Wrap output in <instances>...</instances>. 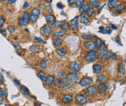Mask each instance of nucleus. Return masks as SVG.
Returning a JSON list of instances; mask_svg holds the SVG:
<instances>
[{
    "mask_svg": "<svg viewBox=\"0 0 126 106\" xmlns=\"http://www.w3.org/2000/svg\"><path fill=\"white\" fill-rule=\"evenodd\" d=\"M30 22V13L27 11L24 12L23 14L22 15L21 17H19L18 19V25L19 26H26Z\"/></svg>",
    "mask_w": 126,
    "mask_h": 106,
    "instance_id": "1",
    "label": "nucleus"
},
{
    "mask_svg": "<svg viewBox=\"0 0 126 106\" xmlns=\"http://www.w3.org/2000/svg\"><path fill=\"white\" fill-rule=\"evenodd\" d=\"M97 58H98V53L94 51V50L88 51L84 56V60L87 63L94 62L97 60Z\"/></svg>",
    "mask_w": 126,
    "mask_h": 106,
    "instance_id": "2",
    "label": "nucleus"
},
{
    "mask_svg": "<svg viewBox=\"0 0 126 106\" xmlns=\"http://www.w3.org/2000/svg\"><path fill=\"white\" fill-rule=\"evenodd\" d=\"M66 79L70 84H74L78 82L79 81V75L77 74V73L75 72H70L68 74H67L66 76Z\"/></svg>",
    "mask_w": 126,
    "mask_h": 106,
    "instance_id": "3",
    "label": "nucleus"
},
{
    "mask_svg": "<svg viewBox=\"0 0 126 106\" xmlns=\"http://www.w3.org/2000/svg\"><path fill=\"white\" fill-rule=\"evenodd\" d=\"M54 83L59 89H65L68 88L70 85V83L65 78H64V79H56L54 81Z\"/></svg>",
    "mask_w": 126,
    "mask_h": 106,
    "instance_id": "4",
    "label": "nucleus"
},
{
    "mask_svg": "<svg viewBox=\"0 0 126 106\" xmlns=\"http://www.w3.org/2000/svg\"><path fill=\"white\" fill-rule=\"evenodd\" d=\"M40 15V10L37 9V8H33V9L30 11V21L32 23H36Z\"/></svg>",
    "mask_w": 126,
    "mask_h": 106,
    "instance_id": "5",
    "label": "nucleus"
},
{
    "mask_svg": "<svg viewBox=\"0 0 126 106\" xmlns=\"http://www.w3.org/2000/svg\"><path fill=\"white\" fill-rule=\"evenodd\" d=\"M40 33L43 36L49 37L51 34L53 33V29L49 24H46L44 26H43L40 29Z\"/></svg>",
    "mask_w": 126,
    "mask_h": 106,
    "instance_id": "6",
    "label": "nucleus"
},
{
    "mask_svg": "<svg viewBox=\"0 0 126 106\" xmlns=\"http://www.w3.org/2000/svg\"><path fill=\"white\" fill-rule=\"evenodd\" d=\"M68 69L71 72L77 73L78 71L81 70V65L79 64V63L77 61H71L68 64Z\"/></svg>",
    "mask_w": 126,
    "mask_h": 106,
    "instance_id": "7",
    "label": "nucleus"
},
{
    "mask_svg": "<svg viewBox=\"0 0 126 106\" xmlns=\"http://www.w3.org/2000/svg\"><path fill=\"white\" fill-rule=\"evenodd\" d=\"M93 83V79L91 77H82L79 81V84L81 85V87L82 88H86L88 86L90 85Z\"/></svg>",
    "mask_w": 126,
    "mask_h": 106,
    "instance_id": "8",
    "label": "nucleus"
},
{
    "mask_svg": "<svg viewBox=\"0 0 126 106\" xmlns=\"http://www.w3.org/2000/svg\"><path fill=\"white\" fill-rule=\"evenodd\" d=\"M97 93V88L94 85H89L85 90V95L88 97H93Z\"/></svg>",
    "mask_w": 126,
    "mask_h": 106,
    "instance_id": "9",
    "label": "nucleus"
},
{
    "mask_svg": "<svg viewBox=\"0 0 126 106\" xmlns=\"http://www.w3.org/2000/svg\"><path fill=\"white\" fill-rule=\"evenodd\" d=\"M75 101L79 105H84L88 102V98H87L86 96L81 95V94H78V95H75Z\"/></svg>",
    "mask_w": 126,
    "mask_h": 106,
    "instance_id": "10",
    "label": "nucleus"
},
{
    "mask_svg": "<svg viewBox=\"0 0 126 106\" xmlns=\"http://www.w3.org/2000/svg\"><path fill=\"white\" fill-rule=\"evenodd\" d=\"M70 26H71V28L74 31H77L78 30V27H79V17L76 16L74 19H72L70 22Z\"/></svg>",
    "mask_w": 126,
    "mask_h": 106,
    "instance_id": "11",
    "label": "nucleus"
},
{
    "mask_svg": "<svg viewBox=\"0 0 126 106\" xmlns=\"http://www.w3.org/2000/svg\"><path fill=\"white\" fill-rule=\"evenodd\" d=\"M84 46H85L86 50H88V51H92V50H94L96 48L95 43L91 40H89L87 41L84 44Z\"/></svg>",
    "mask_w": 126,
    "mask_h": 106,
    "instance_id": "12",
    "label": "nucleus"
},
{
    "mask_svg": "<svg viewBox=\"0 0 126 106\" xmlns=\"http://www.w3.org/2000/svg\"><path fill=\"white\" fill-rule=\"evenodd\" d=\"M97 91L99 94H104L108 91V87L104 83H99L96 87Z\"/></svg>",
    "mask_w": 126,
    "mask_h": 106,
    "instance_id": "13",
    "label": "nucleus"
},
{
    "mask_svg": "<svg viewBox=\"0 0 126 106\" xmlns=\"http://www.w3.org/2000/svg\"><path fill=\"white\" fill-rule=\"evenodd\" d=\"M79 21L82 23V24L87 25L90 22V19H89V15L87 13H82L81 14L80 17H79Z\"/></svg>",
    "mask_w": 126,
    "mask_h": 106,
    "instance_id": "14",
    "label": "nucleus"
},
{
    "mask_svg": "<svg viewBox=\"0 0 126 106\" xmlns=\"http://www.w3.org/2000/svg\"><path fill=\"white\" fill-rule=\"evenodd\" d=\"M55 81V77L53 75H48L46 76L45 80H44V82H45V85L47 86V87H49L51 84H52Z\"/></svg>",
    "mask_w": 126,
    "mask_h": 106,
    "instance_id": "15",
    "label": "nucleus"
},
{
    "mask_svg": "<svg viewBox=\"0 0 126 106\" xmlns=\"http://www.w3.org/2000/svg\"><path fill=\"white\" fill-rule=\"evenodd\" d=\"M45 19H46V21L47 23V24H52L55 21H56V17H55V15H53V14H47L46 16H45Z\"/></svg>",
    "mask_w": 126,
    "mask_h": 106,
    "instance_id": "16",
    "label": "nucleus"
},
{
    "mask_svg": "<svg viewBox=\"0 0 126 106\" xmlns=\"http://www.w3.org/2000/svg\"><path fill=\"white\" fill-rule=\"evenodd\" d=\"M113 13H121V12H123L125 10V6L124 5H116L115 7H113L111 9Z\"/></svg>",
    "mask_w": 126,
    "mask_h": 106,
    "instance_id": "17",
    "label": "nucleus"
},
{
    "mask_svg": "<svg viewBox=\"0 0 126 106\" xmlns=\"http://www.w3.org/2000/svg\"><path fill=\"white\" fill-rule=\"evenodd\" d=\"M102 70H103V68H102V66L101 64H95L93 65V71L94 72V74H100L102 72Z\"/></svg>",
    "mask_w": 126,
    "mask_h": 106,
    "instance_id": "18",
    "label": "nucleus"
},
{
    "mask_svg": "<svg viewBox=\"0 0 126 106\" xmlns=\"http://www.w3.org/2000/svg\"><path fill=\"white\" fill-rule=\"evenodd\" d=\"M73 101V96L71 95H65L62 98V102L64 104H69L72 102Z\"/></svg>",
    "mask_w": 126,
    "mask_h": 106,
    "instance_id": "19",
    "label": "nucleus"
},
{
    "mask_svg": "<svg viewBox=\"0 0 126 106\" xmlns=\"http://www.w3.org/2000/svg\"><path fill=\"white\" fill-rule=\"evenodd\" d=\"M111 54H112V53L111 51H107V50H106L104 53L101 54L102 55V56H101V60L104 61H108L109 59H111Z\"/></svg>",
    "mask_w": 126,
    "mask_h": 106,
    "instance_id": "20",
    "label": "nucleus"
},
{
    "mask_svg": "<svg viewBox=\"0 0 126 106\" xmlns=\"http://www.w3.org/2000/svg\"><path fill=\"white\" fill-rule=\"evenodd\" d=\"M60 28L64 31H70L71 30V26H70V24L69 23L66 22V21H62Z\"/></svg>",
    "mask_w": 126,
    "mask_h": 106,
    "instance_id": "21",
    "label": "nucleus"
},
{
    "mask_svg": "<svg viewBox=\"0 0 126 106\" xmlns=\"http://www.w3.org/2000/svg\"><path fill=\"white\" fill-rule=\"evenodd\" d=\"M30 51L31 53H39L40 51L41 50V47L39 45H37V44H34V45H32L30 47Z\"/></svg>",
    "mask_w": 126,
    "mask_h": 106,
    "instance_id": "22",
    "label": "nucleus"
},
{
    "mask_svg": "<svg viewBox=\"0 0 126 106\" xmlns=\"http://www.w3.org/2000/svg\"><path fill=\"white\" fill-rule=\"evenodd\" d=\"M56 53H57L58 56H60L61 57H64L67 55V50L64 48L62 47H57L56 50Z\"/></svg>",
    "mask_w": 126,
    "mask_h": 106,
    "instance_id": "23",
    "label": "nucleus"
},
{
    "mask_svg": "<svg viewBox=\"0 0 126 106\" xmlns=\"http://www.w3.org/2000/svg\"><path fill=\"white\" fill-rule=\"evenodd\" d=\"M53 35H54V37L61 38V37H63L65 36L66 33H65V31L63 30L62 29H61V30H55L54 32H53Z\"/></svg>",
    "mask_w": 126,
    "mask_h": 106,
    "instance_id": "24",
    "label": "nucleus"
},
{
    "mask_svg": "<svg viewBox=\"0 0 126 106\" xmlns=\"http://www.w3.org/2000/svg\"><path fill=\"white\" fill-rule=\"evenodd\" d=\"M53 43L55 46H57V47H60V46L62 45V40L60 37H54L53 38Z\"/></svg>",
    "mask_w": 126,
    "mask_h": 106,
    "instance_id": "25",
    "label": "nucleus"
},
{
    "mask_svg": "<svg viewBox=\"0 0 126 106\" xmlns=\"http://www.w3.org/2000/svg\"><path fill=\"white\" fill-rule=\"evenodd\" d=\"M90 8V6L89 4H84V5H82L81 7H79V12L80 13L82 14V13H86L88 10Z\"/></svg>",
    "mask_w": 126,
    "mask_h": 106,
    "instance_id": "26",
    "label": "nucleus"
},
{
    "mask_svg": "<svg viewBox=\"0 0 126 106\" xmlns=\"http://www.w3.org/2000/svg\"><path fill=\"white\" fill-rule=\"evenodd\" d=\"M118 71H119V74H121V75H123L125 72V66L122 62H120L119 64V66H118Z\"/></svg>",
    "mask_w": 126,
    "mask_h": 106,
    "instance_id": "27",
    "label": "nucleus"
},
{
    "mask_svg": "<svg viewBox=\"0 0 126 106\" xmlns=\"http://www.w3.org/2000/svg\"><path fill=\"white\" fill-rule=\"evenodd\" d=\"M106 50H107V46H106V44H104V43H102V44L97 48V53L98 54H102L106 51Z\"/></svg>",
    "mask_w": 126,
    "mask_h": 106,
    "instance_id": "28",
    "label": "nucleus"
},
{
    "mask_svg": "<svg viewBox=\"0 0 126 106\" xmlns=\"http://www.w3.org/2000/svg\"><path fill=\"white\" fill-rule=\"evenodd\" d=\"M20 90H21V91L22 93V95H24L26 96H30V90L27 88L26 86H20Z\"/></svg>",
    "mask_w": 126,
    "mask_h": 106,
    "instance_id": "29",
    "label": "nucleus"
},
{
    "mask_svg": "<svg viewBox=\"0 0 126 106\" xmlns=\"http://www.w3.org/2000/svg\"><path fill=\"white\" fill-rule=\"evenodd\" d=\"M107 80H108L107 77L104 75V74H99L97 77V81L98 83H104Z\"/></svg>",
    "mask_w": 126,
    "mask_h": 106,
    "instance_id": "30",
    "label": "nucleus"
},
{
    "mask_svg": "<svg viewBox=\"0 0 126 106\" xmlns=\"http://www.w3.org/2000/svg\"><path fill=\"white\" fill-rule=\"evenodd\" d=\"M47 60H48L47 58H44L41 60L40 63H39V67L42 69H46L47 66Z\"/></svg>",
    "mask_w": 126,
    "mask_h": 106,
    "instance_id": "31",
    "label": "nucleus"
},
{
    "mask_svg": "<svg viewBox=\"0 0 126 106\" xmlns=\"http://www.w3.org/2000/svg\"><path fill=\"white\" fill-rule=\"evenodd\" d=\"M118 2H119V0H108V6L109 9H112L113 7H115Z\"/></svg>",
    "mask_w": 126,
    "mask_h": 106,
    "instance_id": "32",
    "label": "nucleus"
},
{
    "mask_svg": "<svg viewBox=\"0 0 126 106\" xmlns=\"http://www.w3.org/2000/svg\"><path fill=\"white\" fill-rule=\"evenodd\" d=\"M66 76H67L66 72L64 71V70H60V71H58V73L57 74V79H64V78L66 77Z\"/></svg>",
    "mask_w": 126,
    "mask_h": 106,
    "instance_id": "33",
    "label": "nucleus"
},
{
    "mask_svg": "<svg viewBox=\"0 0 126 106\" xmlns=\"http://www.w3.org/2000/svg\"><path fill=\"white\" fill-rule=\"evenodd\" d=\"M13 46H15V50H16V52H17L18 53H21V52L22 51V47L20 46V45H19V43H18L17 41H13Z\"/></svg>",
    "mask_w": 126,
    "mask_h": 106,
    "instance_id": "34",
    "label": "nucleus"
},
{
    "mask_svg": "<svg viewBox=\"0 0 126 106\" xmlns=\"http://www.w3.org/2000/svg\"><path fill=\"white\" fill-rule=\"evenodd\" d=\"M37 77H38L39 78H40V79L41 81H44L45 78H46V73H45L44 71H43V70H40V71H39V72L37 73Z\"/></svg>",
    "mask_w": 126,
    "mask_h": 106,
    "instance_id": "35",
    "label": "nucleus"
},
{
    "mask_svg": "<svg viewBox=\"0 0 126 106\" xmlns=\"http://www.w3.org/2000/svg\"><path fill=\"white\" fill-rule=\"evenodd\" d=\"M61 23H62V21H55L53 23H52V28L53 29H56V30H58L59 28L61 26Z\"/></svg>",
    "mask_w": 126,
    "mask_h": 106,
    "instance_id": "36",
    "label": "nucleus"
},
{
    "mask_svg": "<svg viewBox=\"0 0 126 106\" xmlns=\"http://www.w3.org/2000/svg\"><path fill=\"white\" fill-rule=\"evenodd\" d=\"M88 2H89V6L94 7V6H97L99 3V0H88Z\"/></svg>",
    "mask_w": 126,
    "mask_h": 106,
    "instance_id": "37",
    "label": "nucleus"
},
{
    "mask_svg": "<svg viewBox=\"0 0 126 106\" xmlns=\"http://www.w3.org/2000/svg\"><path fill=\"white\" fill-rule=\"evenodd\" d=\"M81 37L84 39V40H90L92 37H93V35L92 34H90V33H83L81 35Z\"/></svg>",
    "mask_w": 126,
    "mask_h": 106,
    "instance_id": "38",
    "label": "nucleus"
},
{
    "mask_svg": "<svg viewBox=\"0 0 126 106\" xmlns=\"http://www.w3.org/2000/svg\"><path fill=\"white\" fill-rule=\"evenodd\" d=\"M87 14H88L89 16H92L93 15H94V13H95V9H94V7H91V8H89V9L88 10V12L86 13Z\"/></svg>",
    "mask_w": 126,
    "mask_h": 106,
    "instance_id": "39",
    "label": "nucleus"
},
{
    "mask_svg": "<svg viewBox=\"0 0 126 106\" xmlns=\"http://www.w3.org/2000/svg\"><path fill=\"white\" fill-rule=\"evenodd\" d=\"M94 43H95V46H96V47L98 48V47H99V46L102 44V43H103V42H102V40H101V38L97 37V38H96V40H95V42H94Z\"/></svg>",
    "mask_w": 126,
    "mask_h": 106,
    "instance_id": "40",
    "label": "nucleus"
},
{
    "mask_svg": "<svg viewBox=\"0 0 126 106\" xmlns=\"http://www.w3.org/2000/svg\"><path fill=\"white\" fill-rule=\"evenodd\" d=\"M84 2H85V0H76V2H75V6L76 7H81L82 5H84Z\"/></svg>",
    "mask_w": 126,
    "mask_h": 106,
    "instance_id": "41",
    "label": "nucleus"
},
{
    "mask_svg": "<svg viewBox=\"0 0 126 106\" xmlns=\"http://www.w3.org/2000/svg\"><path fill=\"white\" fill-rule=\"evenodd\" d=\"M34 40H36L37 42L40 43V44H46V41L44 40H43L41 37H34Z\"/></svg>",
    "mask_w": 126,
    "mask_h": 106,
    "instance_id": "42",
    "label": "nucleus"
},
{
    "mask_svg": "<svg viewBox=\"0 0 126 106\" xmlns=\"http://www.w3.org/2000/svg\"><path fill=\"white\" fill-rule=\"evenodd\" d=\"M7 31L8 32H9L10 33H13L15 31V27L14 26H9L7 27Z\"/></svg>",
    "mask_w": 126,
    "mask_h": 106,
    "instance_id": "43",
    "label": "nucleus"
},
{
    "mask_svg": "<svg viewBox=\"0 0 126 106\" xmlns=\"http://www.w3.org/2000/svg\"><path fill=\"white\" fill-rule=\"evenodd\" d=\"M0 33H1L4 37H6L7 36V32H6V30L3 28V27H0Z\"/></svg>",
    "mask_w": 126,
    "mask_h": 106,
    "instance_id": "44",
    "label": "nucleus"
},
{
    "mask_svg": "<svg viewBox=\"0 0 126 106\" xmlns=\"http://www.w3.org/2000/svg\"><path fill=\"white\" fill-rule=\"evenodd\" d=\"M4 23H5V19L0 15V27H2L4 25Z\"/></svg>",
    "mask_w": 126,
    "mask_h": 106,
    "instance_id": "45",
    "label": "nucleus"
},
{
    "mask_svg": "<svg viewBox=\"0 0 126 106\" xmlns=\"http://www.w3.org/2000/svg\"><path fill=\"white\" fill-rule=\"evenodd\" d=\"M46 10L47 11V13H53L52 7H51L50 5H47V6H46Z\"/></svg>",
    "mask_w": 126,
    "mask_h": 106,
    "instance_id": "46",
    "label": "nucleus"
},
{
    "mask_svg": "<svg viewBox=\"0 0 126 106\" xmlns=\"http://www.w3.org/2000/svg\"><path fill=\"white\" fill-rule=\"evenodd\" d=\"M57 8H59V9H64V6L63 5V4H62L61 2H58V3L57 4Z\"/></svg>",
    "mask_w": 126,
    "mask_h": 106,
    "instance_id": "47",
    "label": "nucleus"
},
{
    "mask_svg": "<svg viewBox=\"0 0 126 106\" xmlns=\"http://www.w3.org/2000/svg\"><path fill=\"white\" fill-rule=\"evenodd\" d=\"M111 59H112L113 61H116L117 59H118L117 54H116V53H112V54H111Z\"/></svg>",
    "mask_w": 126,
    "mask_h": 106,
    "instance_id": "48",
    "label": "nucleus"
},
{
    "mask_svg": "<svg viewBox=\"0 0 126 106\" xmlns=\"http://www.w3.org/2000/svg\"><path fill=\"white\" fill-rule=\"evenodd\" d=\"M29 6H30V4H29V2H26L24 3V5H23V6H22V9H26L27 8H28Z\"/></svg>",
    "mask_w": 126,
    "mask_h": 106,
    "instance_id": "49",
    "label": "nucleus"
},
{
    "mask_svg": "<svg viewBox=\"0 0 126 106\" xmlns=\"http://www.w3.org/2000/svg\"><path fill=\"white\" fill-rule=\"evenodd\" d=\"M115 42L118 43V44H119V45H121V40H120V37H119V36L116 37V38H115Z\"/></svg>",
    "mask_w": 126,
    "mask_h": 106,
    "instance_id": "50",
    "label": "nucleus"
},
{
    "mask_svg": "<svg viewBox=\"0 0 126 106\" xmlns=\"http://www.w3.org/2000/svg\"><path fill=\"white\" fill-rule=\"evenodd\" d=\"M13 82H14V84L16 85V86H20V82H19L17 79H14L13 80Z\"/></svg>",
    "mask_w": 126,
    "mask_h": 106,
    "instance_id": "51",
    "label": "nucleus"
},
{
    "mask_svg": "<svg viewBox=\"0 0 126 106\" xmlns=\"http://www.w3.org/2000/svg\"><path fill=\"white\" fill-rule=\"evenodd\" d=\"M3 81H4V76L2 74L0 73V84H2Z\"/></svg>",
    "mask_w": 126,
    "mask_h": 106,
    "instance_id": "52",
    "label": "nucleus"
},
{
    "mask_svg": "<svg viewBox=\"0 0 126 106\" xmlns=\"http://www.w3.org/2000/svg\"><path fill=\"white\" fill-rule=\"evenodd\" d=\"M76 2V0H67V2L69 5H73V4H74Z\"/></svg>",
    "mask_w": 126,
    "mask_h": 106,
    "instance_id": "53",
    "label": "nucleus"
},
{
    "mask_svg": "<svg viewBox=\"0 0 126 106\" xmlns=\"http://www.w3.org/2000/svg\"><path fill=\"white\" fill-rule=\"evenodd\" d=\"M15 2H16V0H7V2L9 4H14Z\"/></svg>",
    "mask_w": 126,
    "mask_h": 106,
    "instance_id": "54",
    "label": "nucleus"
},
{
    "mask_svg": "<svg viewBox=\"0 0 126 106\" xmlns=\"http://www.w3.org/2000/svg\"><path fill=\"white\" fill-rule=\"evenodd\" d=\"M4 96V91H3V90L0 88V98H2Z\"/></svg>",
    "mask_w": 126,
    "mask_h": 106,
    "instance_id": "55",
    "label": "nucleus"
},
{
    "mask_svg": "<svg viewBox=\"0 0 126 106\" xmlns=\"http://www.w3.org/2000/svg\"><path fill=\"white\" fill-rule=\"evenodd\" d=\"M110 26H111V27L113 30H117L118 29V26H115V25H113V24H111Z\"/></svg>",
    "mask_w": 126,
    "mask_h": 106,
    "instance_id": "56",
    "label": "nucleus"
},
{
    "mask_svg": "<svg viewBox=\"0 0 126 106\" xmlns=\"http://www.w3.org/2000/svg\"><path fill=\"white\" fill-rule=\"evenodd\" d=\"M53 0H46V2L47 3H50V2H52Z\"/></svg>",
    "mask_w": 126,
    "mask_h": 106,
    "instance_id": "57",
    "label": "nucleus"
},
{
    "mask_svg": "<svg viewBox=\"0 0 126 106\" xmlns=\"http://www.w3.org/2000/svg\"><path fill=\"white\" fill-rule=\"evenodd\" d=\"M2 103H3L2 100V99H0V105H2Z\"/></svg>",
    "mask_w": 126,
    "mask_h": 106,
    "instance_id": "58",
    "label": "nucleus"
},
{
    "mask_svg": "<svg viewBox=\"0 0 126 106\" xmlns=\"http://www.w3.org/2000/svg\"><path fill=\"white\" fill-rule=\"evenodd\" d=\"M5 106H13L12 105H9V104H6V105H5Z\"/></svg>",
    "mask_w": 126,
    "mask_h": 106,
    "instance_id": "59",
    "label": "nucleus"
},
{
    "mask_svg": "<svg viewBox=\"0 0 126 106\" xmlns=\"http://www.w3.org/2000/svg\"><path fill=\"white\" fill-rule=\"evenodd\" d=\"M25 31H26V33H30V32H29V30H27V29H26V30H25Z\"/></svg>",
    "mask_w": 126,
    "mask_h": 106,
    "instance_id": "60",
    "label": "nucleus"
},
{
    "mask_svg": "<svg viewBox=\"0 0 126 106\" xmlns=\"http://www.w3.org/2000/svg\"><path fill=\"white\" fill-rule=\"evenodd\" d=\"M6 1V0H0V2H5Z\"/></svg>",
    "mask_w": 126,
    "mask_h": 106,
    "instance_id": "61",
    "label": "nucleus"
},
{
    "mask_svg": "<svg viewBox=\"0 0 126 106\" xmlns=\"http://www.w3.org/2000/svg\"><path fill=\"white\" fill-rule=\"evenodd\" d=\"M124 61H125V64H126V57H125V60H124Z\"/></svg>",
    "mask_w": 126,
    "mask_h": 106,
    "instance_id": "62",
    "label": "nucleus"
}]
</instances>
